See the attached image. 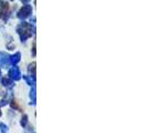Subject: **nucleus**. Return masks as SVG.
<instances>
[{
	"mask_svg": "<svg viewBox=\"0 0 147 133\" xmlns=\"http://www.w3.org/2000/svg\"><path fill=\"white\" fill-rule=\"evenodd\" d=\"M9 78H11L12 80H16V81H18V80H20V78H21V73H20V70H19V68L18 66H13V68H11L10 69V71H9Z\"/></svg>",
	"mask_w": 147,
	"mask_h": 133,
	"instance_id": "obj_4",
	"label": "nucleus"
},
{
	"mask_svg": "<svg viewBox=\"0 0 147 133\" xmlns=\"http://www.w3.org/2000/svg\"><path fill=\"white\" fill-rule=\"evenodd\" d=\"M31 14H32V7H31L30 5H24V6L19 10L18 17H19L20 19H26V18H28Z\"/></svg>",
	"mask_w": 147,
	"mask_h": 133,
	"instance_id": "obj_2",
	"label": "nucleus"
},
{
	"mask_svg": "<svg viewBox=\"0 0 147 133\" xmlns=\"http://www.w3.org/2000/svg\"><path fill=\"white\" fill-rule=\"evenodd\" d=\"M2 84L6 88H12L13 87V80L11 78H2Z\"/></svg>",
	"mask_w": 147,
	"mask_h": 133,
	"instance_id": "obj_8",
	"label": "nucleus"
},
{
	"mask_svg": "<svg viewBox=\"0 0 147 133\" xmlns=\"http://www.w3.org/2000/svg\"><path fill=\"white\" fill-rule=\"evenodd\" d=\"M11 107H12L13 109H16V110L21 111V108H20V107H19L18 104H17V102H16L15 100H12V101H11Z\"/></svg>",
	"mask_w": 147,
	"mask_h": 133,
	"instance_id": "obj_12",
	"label": "nucleus"
},
{
	"mask_svg": "<svg viewBox=\"0 0 147 133\" xmlns=\"http://www.w3.org/2000/svg\"><path fill=\"white\" fill-rule=\"evenodd\" d=\"M0 77H1V71H0Z\"/></svg>",
	"mask_w": 147,
	"mask_h": 133,
	"instance_id": "obj_17",
	"label": "nucleus"
},
{
	"mask_svg": "<svg viewBox=\"0 0 147 133\" xmlns=\"http://www.w3.org/2000/svg\"><path fill=\"white\" fill-rule=\"evenodd\" d=\"M28 70H29V73H30V77L36 81V62H32V63H30L29 64V68H28Z\"/></svg>",
	"mask_w": 147,
	"mask_h": 133,
	"instance_id": "obj_7",
	"label": "nucleus"
},
{
	"mask_svg": "<svg viewBox=\"0 0 147 133\" xmlns=\"http://www.w3.org/2000/svg\"><path fill=\"white\" fill-rule=\"evenodd\" d=\"M17 31H18V33H19V36H20L21 41L23 42V41H26L28 38L31 37L32 35H34L36 28H34L32 24H30V23L22 22V23H20V24L18 26Z\"/></svg>",
	"mask_w": 147,
	"mask_h": 133,
	"instance_id": "obj_1",
	"label": "nucleus"
},
{
	"mask_svg": "<svg viewBox=\"0 0 147 133\" xmlns=\"http://www.w3.org/2000/svg\"><path fill=\"white\" fill-rule=\"evenodd\" d=\"M0 117H1V110H0Z\"/></svg>",
	"mask_w": 147,
	"mask_h": 133,
	"instance_id": "obj_16",
	"label": "nucleus"
},
{
	"mask_svg": "<svg viewBox=\"0 0 147 133\" xmlns=\"http://www.w3.org/2000/svg\"><path fill=\"white\" fill-rule=\"evenodd\" d=\"M11 1H13V0H11Z\"/></svg>",
	"mask_w": 147,
	"mask_h": 133,
	"instance_id": "obj_18",
	"label": "nucleus"
},
{
	"mask_svg": "<svg viewBox=\"0 0 147 133\" xmlns=\"http://www.w3.org/2000/svg\"><path fill=\"white\" fill-rule=\"evenodd\" d=\"M27 124H28V115H27V114H24L21 119V126H23V128H26Z\"/></svg>",
	"mask_w": 147,
	"mask_h": 133,
	"instance_id": "obj_10",
	"label": "nucleus"
},
{
	"mask_svg": "<svg viewBox=\"0 0 147 133\" xmlns=\"http://www.w3.org/2000/svg\"><path fill=\"white\" fill-rule=\"evenodd\" d=\"M8 17H9V5L7 2H1V5H0V18L6 21Z\"/></svg>",
	"mask_w": 147,
	"mask_h": 133,
	"instance_id": "obj_3",
	"label": "nucleus"
},
{
	"mask_svg": "<svg viewBox=\"0 0 147 133\" xmlns=\"http://www.w3.org/2000/svg\"><path fill=\"white\" fill-rule=\"evenodd\" d=\"M0 129H1V132H8V126H5V123H0Z\"/></svg>",
	"mask_w": 147,
	"mask_h": 133,
	"instance_id": "obj_13",
	"label": "nucleus"
},
{
	"mask_svg": "<svg viewBox=\"0 0 147 133\" xmlns=\"http://www.w3.org/2000/svg\"><path fill=\"white\" fill-rule=\"evenodd\" d=\"M20 1H22L23 3H28V2H29L30 0H20Z\"/></svg>",
	"mask_w": 147,
	"mask_h": 133,
	"instance_id": "obj_15",
	"label": "nucleus"
},
{
	"mask_svg": "<svg viewBox=\"0 0 147 133\" xmlns=\"http://www.w3.org/2000/svg\"><path fill=\"white\" fill-rule=\"evenodd\" d=\"M20 59H21V53H20V52H16L13 56L10 57V64L16 66V64L20 61Z\"/></svg>",
	"mask_w": 147,
	"mask_h": 133,
	"instance_id": "obj_6",
	"label": "nucleus"
},
{
	"mask_svg": "<svg viewBox=\"0 0 147 133\" xmlns=\"http://www.w3.org/2000/svg\"><path fill=\"white\" fill-rule=\"evenodd\" d=\"M23 78L26 79V81H27V83H28L29 86H32V84H34V82H36L34 80H32V78L30 79V78H28L27 75H23Z\"/></svg>",
	"mask_w": 147,
	"mask_h": 133,
	"instance_id": "obj_11",
	"label": "nucleus"
},
{
	"mask_svg": "<svg viewBox=\"0 0 147 133\" xmlns=\"http://www.w3.org/2000/svg\"><path fill=\"white\" fill-rule=\"evenodd\" d=\"M32 54L36 56V42H33V45H32Z\"/></svg>",
	"mask_w": 147,
	"mask_h": 133,
	"instance_id": "obj_14",
	"label": "nucleus"
},
{
	"mask_svg": "<svg viewBox=\"0 0 147 133\" xmlns=\"http://www.w3.org/2000/svg\"><path fill=\"white\" fill-rule=\"evenodd\" d=\"M10 64V56L5 52H0V66L7 68Z\"/></svg>",
	"mask_w": 147,
	"mask_h": 133,
	"instance_id": "obj_5",
	"label": "nucleus"
},
{
	"mask_svg": "<svg viewBox=\"0 0 147 133\" xmlns=\"http://www.w3.org/2000/svg\"><path fill=\"white\" fill-rule=\"evenodd\" d=\"M30 98H31V104H36V88L32 87L31 91H30Z\"/></svg>",
	"mask_w": 147,
	"mask_h": 133,
	"instance_id": "obj_9",
	"label": "nucleus"
}]
</instances>
